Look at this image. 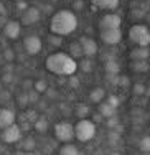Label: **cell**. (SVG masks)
Masks as SVG:
<instances>
[{"label":"cell","instance_id":"1","mask_svg":"<svg viewBox=\"0 0 150 155\" xmlns=\"http://www.w3.org/2000/svg\"><path fill=\"white\" fill-rule=\"evenodd\" d=\"M45 68L56 76H73L78 71V63L69 53L56 51L45 60Z\"/></svg>","mask_w":150,"mask_h":155},{"label":"cell","instance_id":"2","mask_svg":"<svg viewBox=\"0 0 150 155\" xmlns=\"http://www.w3.org/2000/svg\"><path fill=\"white\" fill-rule=\"evenodd\" d=\"M78 28V17L73 10L63 8L53 13L50 20V31L58 36H68Z\"/></svg>","mask_w":150,"mask_h":155},{"label":"cell","instance_id":"3","mask_svg":"<svg viewBox=\"0 0 150 155\" xmlns=\"http://www.w3.org/2000/svg\"><path fill=\"white\" fill-rule=\"evenodd\" d=\"M74 137L79 142H89L96 137V124L89 119H79L74 125Z\"/></svg>","mask_w":150,"mask_h":155},{"label":"cell","instance_id":"4","mask_svg":"<svg viewBox=\"0 0 150 155\" xmlns=\"http://www.w3.org/2000/svg\"><path fill=\"white\" fill-rule=\"evenodd\" d=\"M129 40L137 46H148L150 45V28L147 25L135 23L129 28Z\"/></svg>","mask_w":150,"mask_h":155},{"label":"cell","instance_id":"5","mask_svg":"<svg viewBox=\"0 0 150 155\" xmlns=\"http://www.w3.org/2000/svg\"><path fill=\"white\" fill-rule=\"evenodd\" d=\"M53 135L58 142L61 143H68V142H73L74 137V125L68 120H61V122L54 124L53 127Z\"/></svg>","mask_w":150,"mask_h":155},{"label":"cell","instance_id":"6","mask_svg":"<svg viewBox=\"0 0 150 155\" xmlns=\"http://www.w3.org/2000/svg\"><path fill=\"white\" fill-rule=\"evenodd\" d=\"M122 30L120 28H112V30H101L99 31V38L104 45H109V46H114V45H119L120 40H122Z\"/></svg>","mask_w":150,"mask_h":155},{"label":"cell","instance_id":"7","mask_svg":"<svg viewBox=\"0 0 150 155\" xmlns=\"http://www.w3.org/2000/svg\"><path fill=\"white\" fill-rule=\"evenodd\" d=\"M23 48H25V51H27V54L36 56V54H40V51H41V48H43V41L38 35H28L27 38L23 40Z\"/></svg>","mask_w":150,"mask_h":155},{"label":"cell","instance_id":"8","mask_svg":"<svg viewBox=\"0 0 150 155\" xmlns=\"http://www.w3.org/2000/svg\"><path fill=\"white\" fill-rule=\"evenodd\" d=\"M120 23H122V20H120V17L117 13H106V15H102L99 18L97 28H99V31L101 30H112V28H120Z\"/></svg>","mask_w":150,"mask_h":155},{"label":"cell","instance_id":"9","mask_svg":"<svg viewBox=\"0 0 150 155\" xmlns=\"http://www.w3.org/2000/svg\"><path fill=\"white\" fill-rule=\"evenodd\" d=\"M40 18H41V12H40L38 7H28V8L21 13L20 23L25 25V27H33V25H36L40 21Z\"/></svg>","mask_w":150,"mask_h":155},{"label":"cell","instance_id":"10","mask_svg":"<svg viewBox=\"0 0 150 155\" xmlns=\"http://www.w3.org/2000/svg\"><path fill=\"white\" fill-rule=\"evenodd\" d=\"M0 137H2V140L5 143H17L21 139V127L17 124H12L10 127L3 129Z\"/></svg>","mask_w":150,"mask_h":155},{"label":"cell","instance_id":"11","mask_svg":"<svg viewBox=\"0 0 150 155\" xmlns=\"http://www.w3.org/2000/svg\"><path fill=\"white\" fill-rule=\"evenodd\" d=\"M78 41L81 43L83 54L86 58H94L97 54V43L94 38H91V36H81Z\"/></svg>","mask_w":150,"mask_h":155},{"label":"cell","instance_id":"12","mask_svg":"<svg viewBox=\"0 0 150 155\" xmlns=\"http://www.w3.org/2000/svg\"><path fill=\"white\" fill-rule=\"evenodd\" d=\"M21 33V23L17 20H8L3 27V35L8 40H17Z\"/></svg>","mask_w":150,"mask_h":155},{"label":"cell","instance_id":"13","mask_svg":"<svg viewBox=\"0 0 150 155\" xmlns=\"http://www.w3.org/2000/svg\"><path fill=\"white\" fill-rule=\"evenodd\" d=\"M15 124V110L10 107H2L0 109V130L10 127Z\"/></svg>","mask_w":150,"mask_h":155},{"label":"cell","instance_id":"14","mask_svg":"<svg viewBox=\"0 0 150 155\" xmlns=\"http://www.w3.org/2000/svg\"><path fill=\"white\" fill-rule=\"evenodd\" d=\"M130 61H145L150 58V48L148 46H135L129 53Z\"/></svg>","mask_w":150,"mask_h":155},{"label":"cell","instance_id":"15","mask_svg":"<svg viewBox=\"0 0 150 155\" xmlns=\"http://www.w3.org/2000/svg\"><path fill=\"white\" fill-rule=\"evenodd\" d=\"M91 2L99 10H116L120 0H91Z\"/></svg>","mask_w":150,"mask_h":155},{"label":"cell","instance_id":"16","mask_svg":"<svg viewBox=\"0 0 150 155\" xmlns=\"http://www.w3.org/2000/svg\"><path fill=\"white\" fill-rule=\"evenodd\" d=\"M106 99V89L104 87H94V89L89 91V101L93 102V104H101V102H104Z\"/></svg>","mask_w":150,"mask_h":155},{"label":"cell","instance_id":"17","mask_svg":"<svg viewBox=\"0 0 150 155\" xmlns=\"http://www.w3.org/2000/svg\"><path fill=\"white\" fill-rule=\"evenodd\" d=\"M97 112H99L102 117L109 119V117H114L116 116L117 109L112 107L111 104H107V102H101V104H97Z\"/></svg>","mask_w":150,"mask_h":155},{"label":"cell","instance_id":"18","mask_svg":"<svg viewBox=\"0 0 150 155\" xmlns=\"http://www.w3.org/2000/svg\"><path fill=\"white\" fill-rule=\"evenodd\" d=\"M58 155H79V150L74 143L68 142V143H63L58 150Z\"/></svg>","mask_w":150,"mask_h":155},{"label":"cell","instance_id":"19","mask_svg":"<svg viewBox=\"0 0 150 155\" xmlns=\"http://www.w3.org/2000/svg\"><path fill=\"white\" fill-rule=\"evenodd\" d=\"M130 69H132L134 73H147L150 69L148 60H145V61H132L130 63Z\"/></svg>","mask_w":150,"mask_h":155},{"label":"cell","instance_id":"20","mask_svg":"<svg viewBox=\"0 0 150 155\" xmlns=\"http://www.w3.org/2000/svg\"><path fill=\"white\" fill-rule=\"evenodd\" d=\"M33 129L38 134H45L46 130H48V120H46L45 116H40L38 119L33 122Z\"/></svg>","mask_w":150,"mask_h":155},{"label":"cell","instance_id":"21","mask_svg":"<svg viewBox=\"0 0 150 155\" xmlns=\"http://www.w3.org/2000/svg\"><path fill=\"white\" fill-rule=\"evenodd\" d=\"M69 54H71V56L74 58V60H78V58H84L81 43H79V41H73V43H69Z\"/></svg>","mask_w":150,"mask_h":155},{"label":"cell","instance_id":"22","mask_svg":"<svg viewBox=\"0 0 150 155\" xmlns=\"http://www.w3.org/2000/svg\"><path fill=\"white\" fill-rule=\"evenodd\" d=\"M89 106L87 104H84V102H78L76 104V109H74V114H76V117H79V119H86L87 116H89Z\"/></svg>","mask_w":150,"mask_h":155},{"label":"cell","instance_id":"23","mask_svg":"<svg viewBox=\"0 0 150 155\" xmlns=\"http://www.w3.org/2000/svg\"><path fill=\"white\" fill-rule=\"evenodd\" d=\"M78 68L81 69L83 73H91V71L94 69V61H93V58H86V56H84L83 61L78 64Z\"/></svg>","mask_w":150,"mask_h":155},{"label":"cell","instance_id":"24","mask_svg":"<svg viewBox=\"0 0 150 155\" xmlns=\"http://www.w3.org/2000/svg\"><path fill=\"white\" fill-rule=\"evenodd\" d=\"M104 69H106V73H107V74H119L120 66H119V63H117V61H114V60H109L107 63H106Z\"/></svg>","mask_w":150,"mask_h":155},{"label":"cell","instance_id":"25","mask_svg":"<svg viewBox=\"0 0 150 155\" xmlns=\"http://www.w3.org/2000/svg\"><path fill=\"white\" fill-rule=\"evenodd\" d=\"M17 104L20 109H27V106L30 104V97H28V91H25V93H20L17 96Z\"/></svg>","mask_w":150,"mask_h":155},{"label":"cell","instance_id":"26","mask_svg":"<svg viewBox=\"0 0 150 155\" xmlns=\"http://www.w3.org/2000/svg\"><path fill=\"white\" fill-rule=\"evenodd\" d=\"M35 147H36V140L33 137H27L21 142V149H23L25 152H33Z\"/></svg>","mask_w":150,"mask_h":155},{"label":"cell","instance_id":"27","mask_svg":"<svg viewBox=\"0 0 150 155\" xmlns=\"http://www.w3.org/2000/svg\"><path fill=\"white\" fill-rule=\"evenodd\" d=\"M33 89L36 91V93H40V94H45L46 89H48V83H46L45 79H38V81L33 83Z\"/></svg>","mask_w":150,"mask_h":155},{"label":"cell","instance_id":"28","mask_svg":"<svg viewBox=\"0 0 150 155\" xmlns=\"http://www.w3.org/2000/svg\"><path fill=\"white\" fill-rule=\"evenodd\" d=\"M139 149L145 153H150V135H145L139 140Z\"/></svg>","mask_w":150,"mask_h":155},{"label":"cell","instance_id":"29","mask_svg":"<svg viewBox=\"0 0 150 155\" xmlns=\"http://www.w3.org/2000/svg\"><path fill=\"white\" fill-rule=\"evenodd\" d=\"M48 43L51 46H54V48H60L61 45H63V36H58V35H51L48 36Z\"/></svg>","mask_w":150,"mask_h":155},{"label":"cell","instance_id":"30","mask_svg":"<svg viewBox=\"0 0 150 155\" xmlns=\"http://www.w3.org/2000/svg\"><path fill=\"white\" fill-rule=\"evenodd\" d=\"M132 93H134V96H144L145 93H147V87H145V84H142V83H135L132 86Z\"/></svg>","mask_w":150,"mask_h":155},{"label":"cell","instance_id":"31","mask_svg":"<svg viewBox=\"0 0 150 155\" xmlns=\"http://www.w3.org/2000/svg\"><path fill=\"white\" fill-rule=\"evenodd\" d=\"M106 102L107 104H111L112 107H119L120 106V99H119V96H116V94H111V96H107V99H106Z\"/></svg>","mask_w":150,"mask_h":155},{"label":"cell","instance_id":"32","mask_svg":"<svg viewBox=\"0 0 150 155\" xmlns=\"http://www.w3.org/2000/svg\"><path fill=\"white\" fill-rule=\"evenodd\" d=\"M107 139H109V143H111V145H117V142L120 140V134H117L116 130H111L107 135Z\"/></svg>","mask_w":150,"mask_h":155},{"label":"cell","instance_id":"33","mask_svg":"<svg viewBox=\"0 0 150 155\" xmlns=\"http://www.w3.org/2000/svg\"><path fill=\"white\" fill-rule=\"evenodd\" d=\"M3 58H5V61H13L15 51H13L12 48H5V50H3Z\"/></svg>","mask_w":150,"mask_h":155},{"label":"cell","instance_id":"34","mask_svg":"<svg viewBox=\"0 0 150 155\" xmlns=\"http://www.w3.org/2000/svg\"><path fill=\"white\" fill-rule=\"evenodd\" d=\"M28 97H30V104H35V102L40 101V93H36V91H28Z\"/></svg>","mask_w":150,"mask_h":155},{"label":"cell","instance_id":"35","mask_svg":"<svg viewBox=\"0 0 150 155\" xmlns=\"http://www.w3.org/2000/svg\"><path fill=\"white\" fill-rule=\"evenodd\" d=\"M106 124H107V127L112 130V129H116V127H117V125H119L120 122H119V119H117V117L114 116V117H109V119H107V122H106Z\"/></svg>","mask_w":150,"mask_h":155},{"label":"cell","instance_id":"36","mask_svg":"<svg viewBox=\"0 0 150 155\" xmlns=\"http://www.w3.org/2000/svg\"><path fill=\"white\" fill-rule=\"evenodd\" d=\"M0 81H2L3 84H10L13 81V74H12V73H3L2 78H0Z\"/></svg>","mask_w":150,"mask_h":155},{"label":"cell","instance_id":"37","mask_svg":"<svg viewBox=\"0 0 150 155\" xmlns=\"http://www.w3.org/2000/svg\"><path fill=\"white\" fill-rule=\"evenodd\" d=\"M27 8H28V2H27V0H18V2H17V10H18V12L23 13Z\"/></svg>","mask_w":150,"mask_h":155},{"label":"cell","instance_id":"38","mask_svg":"<svg viewBox=\"0 0 150 155\" xmlns=\"http://www.w3.org/2000/svg\"><path fill=\"white\" fill-rule=\"evenodd\" d=\"M129 84H130V79H129V76H119V83H117V86L127 87Z\"/></svg>","mask_w":150,"mask_h":155},{"label":"cell","instance_id":"39","mask_svg":"<svg viewBox=\"0 0 150 155\" xmlns=\"http://www.w3.org/2000/svg\"><path fill=\"white\" fill-rule=\"evenodd\" d=\"M68 84L73 87V89H76V87L79 86V79H78V78H76L74 74H73V76H69V79H68Z\"/></svg>","mask_w":150,"mask_h":155},{"label":"cell","instance_id":"40","mask_svg":"<svg viewBox=\"0 0 150 155\" xmlns=\"http://www.w3.org/2000/svg\"><path fill=\"white\" fill-rule=\"evenodd\" d=\"M84 8V2L83 0H76L74 3H73V10H76V12H79V10Z\"/></svg>","mask_w":150,"mask_h":155},{"label":"cell","instance_id":"41","mask_svg":"<svg viewBox=\"0 0 150 155\" xmlns=\"http://www.w3.org/2000/svg\"><path fill=\"white\" fill-rule=\"evenodd\" d=\"M46 96H48V97H51V99H54L58 96V93H56V89H51V87H48V89H46V93H45Z\"/></svg>","mask_w":150,"mask_h":155},{"label":"cell","instance_id":"42","mask_svg":"<svg viewBox=\"0 0 150 155\" xmlns=\"http://www.w3.org/2000/svg\"><path fill=\"white\" fill-rule=\"evenodd\" d=\"M31 86H33V83H31L30 79H25L23 81V89L25 91H31Z\"/></svg>","mask_w":150,"mask_h":155},{"label":"cell","instance_id":"43","mask_svg":"<svg viewBox=\"0 0 150 155\" xmlns=\"http://www.w3.org/2000/svg\"><path fill=\"white\" fill-rule=\"evenodd\" d=\"M132 15H134L135 18H137V17L140 18V17H145V13L142 12V10H134V13H132Z\"/></svg>","mask_w":150,"mask_h":155},{"label":"cell","instance_id":"44","mask_svg":"<svg viewBox=\"0 0 150 155\" xmlns=\"http://www.w3.org/2000/svg\"><path fill=\"white\" fill-rule=\"evenodd\" d=\"M7 13V8H5V5H3V2H0V17H3Z\"/></svg>","mask_w":150,"mask_h":155},{"label":"cell","instance_id":"45","mask_svg":"<svg viewBox=\"0 0 150 155\" xmlns=\"http://www.w3.org/2000/svg\"><path fill=\"white\" fill-rule=\"evenodd\" d=\"M0 97H2V99H8L10 93H8V91H2V93H0Z\"/></svg>","mask_w":150,"mask_h":155},{"label":"cell","instance_id":"46","mask_svg":"<svg viewBox=\"0 0 150 155\" xmlns=\"http://www.w3.org/2000/svg\"><path fill=\"white\" fill-rule=\"evenodd\" d=\"M122 129H124V127H122V125H120V124H119V125H117V127H116V129H112V130H116V132H117V134H122Z\"/></svg>","mask_w":150,"mask_h":155},{"label":"cell","instance_id":"47","mask_svg":"<svg viewBox=\"0 0 150 155\" xmlns=\"http://www.w3.org/2000/svg\"><path fill=\"white\" fill-rule=\"evenodd\" d=\"M145 20H147L148 23H150V12H147V13H145Z\"/></svg>","mask_w":150,"mask_h":155},{"label":"cell","instance_id":"48","mask_svg":"<svg viewBox=\"0 0 150 155\" xmlns=\"http://www.w3.org/2000/svg\"><path fill=\"white\" fill-rule=\"evenodd\" d=\"M2 91H3V83L0 81V93H2Z\"/></svg>","mask_w":150,"mask_h":155},{"label":"cell","instance_id":"49","mask_svg":"<svg viewBox=\"0 0 150 155\" xmlns=\"http://www.w3.org/2000/svg\"><path fill=\"white\" fill-rule=\"evenodd\" d=\"M5 27V23H3V20H0V28H3Z\"/></svg>","mask_w":150,"mask_h":155},{"label":"cell","instance_id":"50","mask_svg":"<svg viewBox=\"0 0 150 155\" xmlns=\"http://www.w3.org/2000/svg\"><path fill=\"white\" fill-rule=\"evenodd\" d=\"M109 155H122V153H119V152H112V153H109Z\"/></svg>","mask_w":150,"mask_h":155},{"label":"cell","instance_id":"51","mask_svg":"<svg viewBox=\"0 0 150 155\" xmlns=\"http://www.w3.org/2000/svg\"><path fill=\"white\" fill-rule=\"evenodd\" d=\"M13 155H25V153H23V152H15Z\"/></svg>","mask_w":150,"mask_h":155},{"label":"cell","instance_id":"52","mask_svg":"<svg viewBox=\"0 0 150 155\" xmlns=\"http://www.w3.org/2000/svg\"><path fill=\"white\" fill-rule=\"evenodd\" d=\"M25 155H35L33 152H25Z\"/></svg>","mask_w":150,"mask_h":155},{"label":"cell","instance_id":"53","mask_svg":"<svg viewBox=\"0 0 150 155\" xmlns=\"http://www.w3.org/2000/svg\"><path fill=\"white\" fill-rule=\"evenodd\" d=\"M145 94H147V96H148V97H150V89H147V93H145Z\"/></svg>","mask_w":150,"mask_h":155},{"label":"cell","instance_id":"54","mask_svg":"<svg viewBox=\"0 0 150 155\" xmlns=\"http://www.w3.org/2000/svg\"><path fill=\"white\" fill-rule=\"evenodd\" d=\"M58 2V0H51V3H56Z\"/></svg>","mask_w":150,"mask_h":155},{"label":"cell","instance_id":"55","mask_svg":"<svg viewBox=\"0 0 150 155\" xmlns=\"http://www.w3.org/2000/svg\"><path fill=\"white\" fill-rule=\"evenodd\" d=\"M12 2H18V0H12Z\"/></svg>","mask_w":150,"mask_h":155},{"label":"cell","instance_id":"56","mask_svg":"<svg viewBox=\"0 0 150 155\" xmlns=\"http://www.w3.org/2000/svg\"><path fill=\"white\" fill-rule=\"evenodd\" d=\"M127 2H132V0H127Z\"/></svg>","mask_w":150,"mask_h":155},{"label":"cell","instance_id":"57","mask_svg":"<svg viewBox=\"0 0 150 155\" xmlns=\"http://www.w3.org/2000/svg\"><path fill=\"white\" fill-rule=\"evenodd\" d=\"M147 2H148V3H150V0H147Z\"/></svg>","mask_w":150,"mask_h":155},{"label":"cell","instance_id":"58","mask_svg":"<svg viewBox=\"0 0 150 155\" xmlns=\"http://www.w3.org/2000/svg\"><path fill=\"white\" fill-rule=\"evenodd\" d=\"M147 155H150V153H147Z\"/></svg>","mask_w":150,"mask_h":155}]
</instances>
